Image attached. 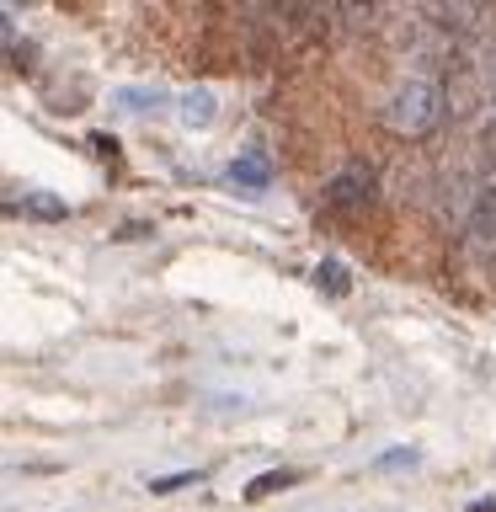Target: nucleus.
<instances>
[{
    "label": "nucleus",
    "mask_w": 496,
    "mask_h": 512,
    "mask_svg": "<svg viewBox=\"0 0 496 512\" xmlns=\"http://www.w3.org/2000/svg\"><path fill=\"white\" fill-rule=\"evenodd\" d=\"M438 118H443V86L438 80H406L395 96H390V128L395 134H406V139H422V134H432L438 128Z\"/></svg>",
    "instance_id": "f257e3e1"
},
{
    "label": "nucleus",
    "mask_w": 496,
    "mask_h": 512,
    "mask_svg": "<svg viewBox=\"0 0 496 512\" xmlns=\"http://www.w3.org/2000/svg\"><path fill=\"white\" fill-rule=\"evenodd\" d=\"M379 198V171L368 160H352L326 182V203L336 214H368V203Z\"/></svg>",
    "instance_id": "f03ea898"
},
{
    "label": "nucleus",
    "mask_w": 496,
    "mask_h": 512,
    "mask_svg": "<svg viewBox=\"0 0 496 512\" xmlns=\"http://www.w3.org/2000/svg\"><path fill=\"white\" fill-rule=\"evenodd\" d=\"M224 176H230V187H235V192H267V187H272V166H267V155H256V150L235 155Z\"/></svg>",
    "instance_id": "7ed1b4c3"
},
{
    "label": "nucleus",
    "mask_w": 496,
    "mask_h": 512,
    "mask_svg": "<svg viewBox=\"0 0 496 512\" xmlns=\"http://www.w3.org/2000/svg\"><path fill=\"white\" fill-rule=\"evenodd\" d=\"M470 235L475 240H496V182L475 192V203H470Z\"/></svg>",
    "instance_id": "20e7f679"
},
{
    "label": "nucleus",
    "mask_w": 496,
    "mask_h": 512,
    "mask_svg": "<svg viewBox=\"0 0 496 512\" xmlns=\"http://www.w3.org/2000/svg\"><path fill=\"white\" fill-rule=\"evenodd\" d=\"M16 208H22L27 219H38V224H59V219H70V208H64V198H54V192H27V198L16 203Z\"/></svg>",
    "instance_id": "39448f33"
},
{
    "label": "nucleus",
    "mask_w": 496,
    "mask_h": 512,
    "mask_svg": "<svg viewBox=\"0 0 496 512\" xmlns=\"http://www.w3.org/2000/svg\"><path fill=\"white\" fill-rule=\"evenodd\" d=\"M315 288H326L331 299H347V294H352V272L336 262V256H326V262L315 267Z\"/></svg>",
    "instance_id": "423d86ee"
},
{
    "label": "nucleus",
    "mask_w": 496,
    "mask_h": 512,
    "mask_svg": "<svg viewBox=\"0 0 496 512\" xmlns=\"http://www.w3.org/2000/svg\"><path fill=\"white\" fill-rule=\"evenodd\" d=\"M176 112H182V123H187V128H203V123H214V91H187V96H182V107H176Z\"/></svg>",
    "instance_id": "0eeeda50"
},
{
    "label": "nucleus",
    "mask_w": 496,
    "mask_h": 512,
    "mask_svg": "<svg viewBox=\"0 0 496 512\" xmlns=\"http://www.w3.org/2000/svg\"><path fill=\"white\" fill-rule=\"evenodd\" d=\"M294 470H267L262 480H251V486H246V502H262V496H272V491H283V486H294Z\"/></svg>",
    "instance_id": "6e6552de"
},
{
    "label": "nucleus",
    "mask_w": 496,
    "mask_h": 512,
    "mask_svg": "<svg viewBox=\"0 0 496 512\" xmlns=\"http://www.w3.org/2000/svg\"><path fill=\"white\" fill-rule=\"evenodd\" d=\"M118 102H123L128 112H160V91H139V86H128V91H118Z\"/></svg>",
    "instance_id": "1a4fd4ad"
},
{
    "label": "nucleus",
    "mask_w": 496,
    "mask_h": 512,
    "mask_svg": "<svg viewBox=\"0 0 496 512\" xmlns=\"http://www.w3.org/2000/svg\"><path fill=\"white\" fill-rule=\"evenodd\" d=\"M198 480V470H176V475H160V480H150V491L155 496H166V491H182V486H192Z\"/></svg>",
    "instance_id": "9d476101"
}]
</instances>
